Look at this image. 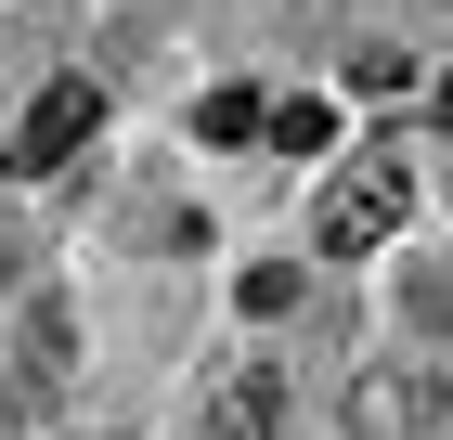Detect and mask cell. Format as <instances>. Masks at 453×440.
<instances>
[{"label": "cell", "mask_w": 453, "mask_h": 440, "mask_svg": "<svg viewBox=\"0 0 453 440\" xmlns=\"http://www.w3.org/2000/svg\"><path fill=\"white\" fill-rule=\"evenodd\" d=\"M402 220H415V156H402V143H376V156H349V169L324 181L311 246H324V259H363V246H388Z\"/></svg>", "instance_id": "6da1fadb"}, {"label": "cell", "mask_w": 453, "mask_h": 440, "mask_svg": "<svg viewBox=\"0 0 453 440\" xmlns=\"http://www.w3.org/2000/svg\"><path fill=\"white\" fill-rule=\"evenodd\" d=\"M337 414H349V440H427V428L453 414V389H441L427 363H363Z\"/></svg>", "instance_id": "7a4b0ae2"}, {"label": "cell", "mask_w": 453, "mask_h": 440, "mask_svg": "<svg viewBox=\"0 0 453 440\" xmlns=\"http://www.w3.org/2000/svg\"><path fill=\"white\" fill-rule=\"evenodd\" d=\"M91 130H104V91H91V78H52V91L27 104V130H13V181H65Z\"/></svg>", "instance_id": "3957f363"}, {"label": "cell", "mask_w": 453, "mask_h": 440, "mask_svg": "<svg viewBox=\"0 0 453 440\" xmlns=\"http://www.w3.org/2000/svg\"><path fill=\"white\" fill-rule=\"evenodd\" d=\"M273 414H285V375H273V363H234V375L208 389V440H259Z\"/></svg>", "instance_id": "277c9868"}, {"label": "cell", "mask_w": 453, "mask_h": 440, "mask_svg": "<svg viewBox=\"0 0 453 440\" xmlns=\"http://www.w3.org/2000/svg\"><path fill=\"white\" fill-rule=\"evenodd\" d=\"M259 143H273V156H324V143H337V104H324V91H285L273 117H259Z\"/></svg>", "instance_id": "5b68a950"}, {"label": "cell", "mask_w": 453, "mask_h": 440, "mask_svg": "<svg viewBox=\"0 0 453 440\" xmlns=\"http://www.w3.org/2000/svg\"><path fill=\"white\" fill-rule=\"evenodd\" d=\"M259 117H273L259 91H208L195 104V143H259Z\"/></svg>", "instance_id": "8992f818"}, {"label": "cell", "mask_w": 453, "mask_h": 440, "mask_svg": "<svg viewBox=\"0 0 453 440\" xmlns=\"http://www.w3.org/2000/svg\"><path fill=\"white\" fill-rule=\"evenodd\" d=\"M349 91H376V104L415 91V52H349Z\"/></svg>", "instance_id": "52a82bcc"}, {"label": "cell", "mask_w": 453, "mask_h": 440, "mask_svg": "<svg viewBox=\"0 0 453 440\" xmlns=\"http://www.w3.org/2000/svg\"><path fill=\"white\" fill-rule=\"evenodd\" d=\"M27 375H39V389L65 375V311H27Z\"/></svg>", "instance_id": "ba28073f"}, {"label": "cell", "mask_w": 453, "mask_h": 440, "mask_svg": "<svg viewBox=\"0 0 453 440\" xmlns=\"http://www.w3.org/2000/svg\"><path fill=\"white\" fill-rule=\"evenodd\" d=\"M415 324H453V272H415Z\"/></svg>", "instance_id": "9c48e42d"}]
</instances>
